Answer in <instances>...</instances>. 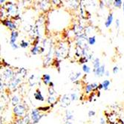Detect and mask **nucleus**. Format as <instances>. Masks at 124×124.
<instances>
[{
	"label": "nucleus",
	"instance_id": "11",
	"mask_svg": "<svg viewBox=\"0 0 124 124\" xmlns=\"http://www.w3.org/2000/svg\"><path fill=\"white\" fill-rule=\"evenodd\" d=\"M112 22H113V14H109L106 21L105 22V26L106 28H109L111 26V25L112 24Z\"/></svg>",
	"mask_w": 124,
	"mask_h": 124
},
{
	"label": "nucleus",
	"instance_id": "3",
	"mask_svg": "<svg viewBox=\"0 0 124 124\" xmlns=\"http://www.w3.org/2000/svg\"><path fill=\"white\" fill-rule=\"evenodd\" d=\"M71 97L68 94H64L62 96L60 99V106L62 108H67L68 106H69L71 104Z\"/></svg>",
	"mask_w": 124,
	"mask_h": 124
},
{
	"label": "nucleus",
	"instance_id": "44",
	"mask_svg": "<svg viewBox=\"0 0 124 124\" xmlns=\"http://www.w3.org/2000/svg\"><path fill=\"white\" fill-rule=\"evenodd\" d=\"M100 92L99 91L98 93H97V97H100Z\"/></svg>",
	"mask_w": 124,
	"mask_h": 124
},
{
	"label": "nucleus",
	"instance_id": "34",
	"mask_svg": "<svg viewBox=\"0 0 124 124\" xmlns=\"http://www.w3.org/2000/svg\"><path fill=\"white\" fill-rule=\"evenodd\" d=\"M10 46L11 48H12L14 50H16L17 48H19V46L16 44V43H14V44H12V45H10Z\"/></svg>",
	"mask_w": 124,
	"mask_h": 124
},
{
	"label": "nucleus",
	"instance_id": "18",
	"mask_svg": "<svg viewBox=\"0 0 124 124\" xmlns=\"http://www.w3.org/2000/svg\"><path fill=\"white\" fill-rule=\"evenodd\" d=\"M27 74V71L25 69H24V68H20V69H19L18 71H17V75L18 76H21V77H25Z\"/></svg>",
	"mask_w": 124,
	"mask_h": 124
},
{
	"label": "nucleus",
	"instance_id": "45",
	"mask_svg": "<svg viewBox=\"0 0 124 124\" xmlns=\"http://www.w3.org/2000/svg\"><path fill=\"white\" fill-rule=\"evenodd\" d=\"M123 118H124V117H123Z\"/></svg>",
	"mask_w": 124,
	"mask_h": 124
},
{
	"label": "nucleus",
	"instance_id": "6",
	"mask_svg": "<svg viewBox=\"0 0 124 124\" xmlns=\"http://www.w3.org/2000/svg\"><path fill=\"white\" fill-rule=\"evenodd\" d=\"M93 72L95 74L96 77H102L106 74V69H105V65H101L100 68L97 69H93Z\"/></svg>",
	"mask_w": 124,
	"mask_h": 124
},
{
	"label": "nucleus",
	"instance_id": "43",
	"mask_svg": "<svg viewBox=\"0 0 124 124\" xmlns=\"http://www.w3.org/2000/svg\"><path fill=\"white\" fill-rule=\"evenodd\" d=\"M123 14H124V2L123 3Z\"/></svg>",
	"mask_w": 124,
	"mask_h": 124
},
{
	"label": "nucleus",
	"instance_id": "28",
	"mask_svg": "<svg viewBox=\"0 0 124 124\" xmlns=\"http://www.w3.org/2000/svg\"><path fill=\"white\" fill-rule=\"evenodd\" d=\"M51 108V106H41L38 108V110L39 111H47Z\"/></svg>",
	"mask_w": 124,
	"mask_h": 124
},
{
	"label": "nucleus",
	"instance_id": "25",
	"mask_svg": "<svg viewBox=\"0 0 124 124\" xmlns=\"http://www.w3.org/2000/svg\"><path fill=\"white\" fill-rule=\"evenodd\" d=\"M122 3H123L122 0H115V1H114V3L113 4H114V6L115 7H116V8H120L121 5H122Z\"/></svg>",
	"mask_w": 124,
	"mask_h": 124
},
{
	"label": "nucleus",
	"instance_id": "35",
	"mask_svg": "<svg viewBox=\"0 0 124 124\" xmlns=\"http://www.w3.org/2000/svg\"><path fill=\"white\" fill-rule=\"evenodd\" d=\"M100 124H106V120L103 117H100Z\"/></svg>",
	"mask_w": 124,
	"mask_h": 124
},
{
	"label": "nucleus",
	"instance_id": "8",
	"mask_svg": "<svg viewBox=\"0 0 124 124\" xmlns=\"http://www.w3.org/2000/svg\"><path fill=\"white\" fill-rule=\"evenodd\" d=\"M19 37V33L16 31H13L10 33V45L16 43V39Z\"/></svg>",
	"mask_w": 124,
	"mask_h": 124
},
{
	"label": "nucleus",
	"instance_id": "19",
	"mask_svg": "<svg viewBox=\"0 0 124 124\" xmlns=\"http://www.w3.org/2000/svg\"><path fill=\"white\" fill-rule=\"evenodd\" d=\"M102 85H103V89L105 91H107L109 88V86L111 85V83L108 80H103V83H102Z\"/></svg>",
	"mask_w": 124,
	"mask_h": 124
},
{
	"label": "nucleus",
	"instance_id": "17",
	"mask_svg": "<svg viewBox=\"0 0 124 124\" xmlns=\"http://www.w3.org/2000/svg\"><path fill=\"white\" fill-rule=\"evenodd\" d=\"M81 75H82V73H81V72H77V73L73 74L72 76H71V77H70V79H71V80L73 83H75V82H77V80H78V78L80 77H81Z\"/></svg>",
	"mask_w": 124,
	"mask_h": 124
},
{
	"label": "nucleus",
	"instance_id": "24",
	"mask_svg": "<svg viewBox=\"0 0 124 124\" xmlns=\"http://www.w3.org/2000/svg\"><path fill=\"white\" fill-rule=\"evenodd\" d=\"M83 71L85 74H89L90 72H91V69H90L89 66H88L86 64H85V65H83Z\"/></svg>",
	"mask_w": 124,
	"mask_h": 124
},
{
	"label": "nucleus",
	"instance_id": "22",
	"mask_svg": "<svg viewBox=\"0 0 124 124\" xmlns=\"http://www.w3.org/2000/svg\"><path fill=\"white\" fill-rule=\"evenodd\" d=\"M96 42V37L95 36H93V37H90L88 38V43L90 46H94Z\"/></svg>",
	"mask_w": 124,
	"mask_h": 124
},
{
	"label": "nucleus",
	"instance_id": "29",
	"mask_svg": "<svg viewBox=\"0 0 124 124\" xmlns=\"http://www.w3.org/2000/svg\"><path fill=\"white\" fill-rule=\"evenodd\" d=\"M88 60V59L86 57H84V56H83V57H80V60H79V61H80V63L85 65V63L87 62Z\"/></svg>",
	"mask_w": 124,
	"mask_h": 124
},
{
	"label": "nucleus",
	"instance_id": "14",
	"mask_svg": "<svg viewBox=\"0 0 124 124\" xmlns=\"http://www.w3.org/2000/svg\"><path fill=\"white\" fill-rule=\"evenodd\" d=\"M19 101H20V99H19V97L18 96H16V95L13 96V97L11 98V103H12V105H13L14 107L19 105Z\"/></svg>",
	"mask_w": 124,
	"mask_h": 124
},
{
	"label": "nucleus",
	"instance_id": "31",
	"mask_svg": "<svg viewBox=\"0 0 124 124\" xmlns=\"http://www.w3.org/2000/svg\"><path fill=\"white\" fill-rule=\"evenodd\" d=\"M95 115H96V112L94 110H89L88 112V116L89 117H94V116H95Z\"/></svg>",
	"mask_w": 124,
	"mask_h": 124
},
{
	"label": "nucleus",
	"instance_id": "16",
	"mask_svg": "<svg viewBox=\"0 0 124 124\" xmlns=\"http://www.w3.org/2000/svg\"><path fill=\"white\" fill-rule=\"evenodd\" d=\"M40 50H41V48L39 46H33L31 48V54L33 55H37V54H39L41 52Z\"/></svg>",
	"mask_w": 124,
	"mask_h": 124
},
{
	"label": "nucleus",
	"instance_id": "21",
	"mask_svg": "<svg viewBox=\"0 0 124 124\" xmlns=\"http://www.w3.org/2000/svg\"><path fill=\"white\" fill-rule=\"evenodd\" d=\"M19 46L22 48H26L29 46V42L25 41V39H22L21 42H20V45Z\"/></svg>",
	"mask_w": 124,
	"mask_h": 124
},
{
	"label": "nucleus",
	"instance_id": "13",
	"mask_svg": "<svg viewBox=\"0 0 124 124\" xmlns=\"http://www.w3.org/2000/svg\"><path fill=\"white\" fill-rule=\"evenodd\" d=\"M42 81L44 83L45 85H49V83L51 82V76L48 74H43L42 75Z\"/></svg>",
	"mask_w": 124,
	"mask_h": 124
},
{
	"label": "nucleus",
	"instance_id": "30",
	"mask_svg": "<svg viewBox=\"0 0 124 124\" xmlns=\"http://www.w3.org/2000/svg\"><path fill=\"white\" fill-rule=\"evenodd\" d=\"M48 94H49V96H54L56 94V91L54 88H51V87L48 88Z\"/></svg>",
	"mask_w": 124,
	"mask_h": 124
},
{
	"label": "nucleus",
	"instance_id": "2",
	"mask_svg": "<svg viewBox=\"0 0 124 124\" xmlns=\"http://www.w3.org/2000/svg\"><path fill=\"white\" fill-rule=\"evenodd\" d=\"M13 111L14 115L18 117H25V113H26V108L22 104H19L18 106L14 107Z\"/></svg>",
	"mask_w": 124,
	"mask_h": 124
},
{
	"label": "nucleus",
	"instance_id": "12",
	"mask_svg": "<svg viewBox=\"0 0 124 124\" xmlns=\"http://www.w3.org/2000/svg\"><path fill=\"white\" fill-rule=\"evenodd\" d=\"M33 96H34V98H35L37 100H39V101H44V100H45L39 89H37V92L34 93Z\"/></svg>",
	"mask_w": 124,
	"mask_h": 124
},
{
	"label": "nucleus",
	"instance_id": "39",
	"mask_svg": "<svg viewBox=\"0 0 124 124\" xmlns=\"http://www.w3.org/2000/svg\"><path fill=\"white\" fill-rule=\"evenodd\" d=\"M49 87H51V88H54V83L53 82H51L50 83H49Z\"/></svg>",
	"mask_w": 124,
	"mask_h": 124
},
{
	"label": "nucleus",
	"instance_id": "36",
	"mask_svg": "<svg viewBox=\"0 0 124 124\" xmlns=\"http://www.w3.org/2000/svg\"><path fill=\"white\" fill-rule=\"evenodd\" d=\"M120 20L119 19H116V21H115V25H116V28H118L119 27H120Z\"/></svg>",
	"mask_w": 124,
	"mask_h": 124
},
{
	"label": "nucleus",
	"instance_id": "1",
	"mask_svg": "<svg viewBox=\"0 0 124 124\" xmlns=\"http://www.w3.org/2000/svg\"><path fill=\"white\" fill-rule=\"evenodd\" d=\"M44 116H46V115L40 114V111L38 110V108L33 109L31 113V118L32 120V124L37 123L41 120V118H42Z\"/></svg>",
	"mask_w": 124,
	"mask_h": 124
},
{
	"label": "nucleus",
	"instance_id": "41",
	"mask_svg": "<svg viewBox=\"0 0 124 124\" xmlns=\"http://www.w3.org/2000/svg\"><path fill=\"white\" fill-rule=\"evenodd\" d=\"M65 124H73L71 121H66Z\"/></svg>",
	"mask_w": 124,
	"mask_h": 124
},
{
	"label": "nucleus",
	"instance_id": "26",
	"mask_svg": "<svg viewBox=\"0 0 124 124\" xmlns=\"http://www.w3.org/2000/svg\"><path fill=\"white\" fill-rule=\"evenodd\" d=\"M92 91H93V88H92L91 84L86 85V86H85V93L86 94H89V93H91Z\"/></svg>",
	"mask_w": 124,
	"mask_h": 124
},
{
	"label": "nucleus",
	"instance_id": "10",
	"mask_svg": "<svg viewBox=\"0 0 124 124\" xmlns=\"http://www.w3.org/2000/svg\"><path fill=\"white\" fill-rule=\"evenodd\" d=\"M47 101H48V103L49 104L51 105V107H54L56 104L57 103V98L56 97H54V96H49Z\"/></svg>",
	"mask_w": 124,
	"mask_h": 124
},
{
	"label": "nucleus",
	"instance_id": "27",
	"mask_svg": "<svg viewBox=\"0 0 124 124\" xmlns=\"http://www.w3.org/2000/svg\"><path fill=\"white\" fill-rule=\"evenodd\" d=\"M70 97H71V101H76V100H78V98H79V97H78L77 94V93H75V92H74V93L71 94Z\"/></svg>",
	"mask_w": 124,
	"mask_h": 124
},
{
	"label": "nucleus",
	"instance_id": "38",
	"mask_svg": "<svg viewBox=\"0 0 124 124\" xmlns=\"http://www.w3.org/2000/svg\"><path fill=\"white\" fill-rule=\"evenodd\" d=\"M103 89V85H102V83H100V84H99V85H98V89L100 90V89Z\"/></svg>",
	"mask_w": 124,
	"mask_h": 124
},
{
	"label": "nucleus",
	"instance_id": "42",
	"mask_svg": "<svg viewBox=\"0 0 124 124\" xmlns=\"http://www.w3.org/2000/svg\"><path fill=\"white\" fill-rule=\"evenodd\" d=\"M106 74V76L108 77V76H109V72H108V71H106V74Z\"/></svg>",
	"mask_w": 124,
	"mask_h": 124
},
{
	"label": "nucleus",
	"instance_id": "37",
	"mask_svg": "<svg viewBox=\"0 0 124 124\" xmlns=\"http://www.w3.org/2000/svg\"><path fill=\"white\" fill-rule=\"evenodd\" d=\"M103 6H104L103 2H100V8H101V9H103Z\"/></svg>",
	"mask_w": 124,
	"mask_h": 124
},
{
	"label": "nucleus",
	"instance_id": "23",
	"mask_svg": "<svg viewBox=\"0 0 124 124\" xmlns=\"http://www.w3.org/2000/svg\"><path fill=\"white\" fill-rule=\"evenodd\" d=\"M34 77H35V76L33 75V74H32V75L29 77V79H28V83H29V84H30V85H31V87H33V86H34V85H35Z\"/></svg>",
	"mask_w": 124,
	"mask_h": 124
},
{
	"label": "nucleus",
	"instance_id": "40",
	"mask_svg": "<svg viewBox=\"0 0 124 124\" xmlns=\"http://www.w3.org/2000/svg\"><path fill=\"white\" fill-rule=\"evenodd\" d=\"M0 84H1V91H2L3 86H2V80H1V82H0Z\"/></svg>",
	"mask_w": 124,
	"mask_h": 124
},
{
	"label": "nucleus",
	"instance_id": "7",
	"mask_svg": "<svg viewBox=\"0 0 124 124\" xmlns=\"http://www.w3.org/2000/svg\"><path fill=\"white\" fill-rule=\"evenodd\" d=\"M3 76L6 80H13L14 77V73L10 69H6L3 72Z\"/></svg>",
	"mask_w": 124,
	"mask_h": 124
},
{
	"label": "nucleus",
	"instance_id": "5",
	"mask_svg": "<svg viewBox=\"0 0 124 124\" xmlns=\"http://www.w3.org/2000/svg\"><path fill=\"white\" fill-rule=\"evenodd\" d=\"M2 23L5 25L7 28H8L11 31H14L16 28V25L14 23V22H12L11 20H9V19H6V20H2Z\"/></svg>",
	"mask_w": 124,
	"mask_h": 124
},
{
	"label": "nucleus",
	"instance_id": "20",
	"mask_svg": "<svg viewBox=\"0 0 124 124\" xmlns=\"http://www.w3.org/2000/svg\"><path fill=\"white\" fill-rule=\"evenodd\" d=\"M101 66L100 62V59L99 58H95L94 60L93 61V69H97L98 68H100Z\"/></svg>",
	"mask_w": 124,
	"mask_h": 124
},
{
	"label": "nucleus",
	"instance_id": "32",
	"mask_svg": "<svg viewBox=\"0 0 124 124\" xmlns=\"http://www.w3.org/2000/svg\"><path fill=\"white\" fill-rule=\"evenodd\" d=\"M91 85H92V88H93V90H97L98 89V84L97 83H92L91 84Z\"/></svg>",
	"mask_w": 124,
	"mask_h": 124
},
{
	"label": "nucleus",
	"instance_id": "9",
	"mask_svg": "<svg viewBox=\"0 0 124 124\" xmlns=\"http://www.w3.org/2000/svg\"><path fill=\"white\" fill-rule=\"evenodd\" d=\"M10 87L13 88H15V87L17 86V85L19 83H21V78L19 77H14L13 78L12 80H10Z\"/></svg>",
	"mask_w": 124,
	"mask_h": 124
},
{
	"label": "nucleus",
	"instance_id": "4",
	"mask_svg": "<svg viewBox=\"0 0 124 124\" xmlns=\"http://www.w3.org/2000/svg\"><path fill=\"white\" fill-rule=\"evenodd\" d=\"M8 8H7V11L8 14L10 16H16L17 13V8L15 4H13L12 2H8L7 3Z\"/></svg>",
	"mask_w": 124,
	"mask_h": 124
},
{
	"label": "nucleus",
	"instance_id": "33",
	"mask_svg": "<svg viewBox=\"0 0 124 124\" xmlns=\"http://www.w3.org/2000/svg\"><path fill=\"white\" fill-rule=\"evenodd\" d=\"M118 71H119V68L117 66H115L113 68V69H112V72H113V74H115L118 73Z\"/></svg>",
	"mask_w": 124,
	"mask_h": 124
},
{
	"label": "nucleus",
	"instance_id": "15",
	"mask_svg": "<svg viewBox=\"0 0 124 124\" xmlns=\"http://www.w3.org/2000/svg\"><path fill=\"white\" fill-rule=\"evenodd\" d=\"M74 119V115H73V112L71 111L67 110L65 111V120L66 121H70L71 120Z\"/></svg>",
	"mask_w": 124,
	"mask_h": 124
}]
</instances>
